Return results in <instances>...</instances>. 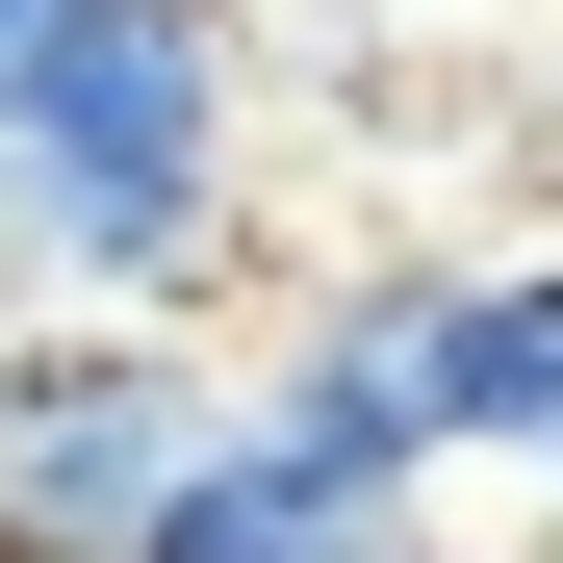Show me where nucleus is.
Segmentation results:
<instances>
[{
  "label": "nucleus",
  "instance_id": "obj_1",
  "mask_svg": "<svg viewBox=\"0 0 563 563\" xmlns=\"http://www.w3.org/2000/svg\"><path fill=\"white\" fill-rule=\"evenodd\" d=\"M0 256L77 282L103 333H206L256 256V26L231 0H52V52L0 77Z\"/></svg>",
  "mask_w": 563,
  "mask_h": 563
},
{
  "label": "nucleus",
  "instance_id": "obj_2",
  "mask_svg": "<svg viewBox=\"0 0 563 563\" xmlns=\"http://www.w3.org/2000/svg\"><path fill=\"white\" fill-rule=\"evenodd\" d=\"M231 358L206 333H103V308H26L0 333V563H154V512L231 461Z\"/></svg>",
  "mask_w": 563,
  "mask_h": 563
},
{
  "label": "nucleus",
  "instance_id": "obj_3",
  "mask_svg": "<svg viewBox=\"0 0 563 563\" xmlns=\"http://www.w3.org/2000/svg\"><path fill=\"white\" fill-rule=\"evenodd\" d=\"M256 435L333 461V487H385V512H435V231L410 256H333L308 308L256 333Z\"/></svg>",
  "mask_w": 563,
  "mask_h": 563
},
{
  "label": "nucleus",
  "instance_id": "obj_4",
  "mask_svg": "<svg viewBox=\"0 0 563 563\" xmlns=\"http://www.w3.org/2000/svg\"><path fill=\"white\" fill-rule=\"evenodd\" d=\"M461 461L563 487V231H435V487Z\"/></svg>",
  "mask_w": 563,
  "mask_h": 563
},
{
  "label": "nucleus",
  "instance_id": "obj_5",
  "mask_svg": "<svg viewBox=\"0 0 563 563\" xmlns=\"http://www.w3.org/2000/svg\"><path fill=\"white\" fill-rule=\"evenodd\" d=\"M487 154H512V206L563 231V0H538V26H512V103H487Z\"/></svg>",
  "mask_w": 563,
  "mask_h": 563
},
{
  "label": "nucleus",
  "instance_id": "obj_6",
  "mask_svg": "<svg viewBox=\"0 0 563 563\" xmlns=\"http://www.w3.org/2000/svg\"><path fill=\"white\" fill-rule=\"evenodd\" d=\"M512 563H563V487H538V512H512Z\"/></svg>",
  "mask_w": 563,
  "mask_h": 563
}]
</instances>
